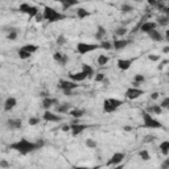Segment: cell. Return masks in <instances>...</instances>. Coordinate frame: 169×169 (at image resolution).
Segmentation results:
<instances>
[{"label":"cell","mask_w":169,"mask_h":169,"mask_svg":"<svg viewBox=\"0 0 169 169\" xmlns=\"http://www.w3.org/2000/svg\"><path fill=\"white\" fill-rule=\"evenodd\" d=\"M42 145H44L42 140L37 141V143H32V141H29L26 139H21L19 141H16V143H12L10 145V148L17 151V152L21 153V155H28L30 152H34V151L42 148Z\"/></svg>","instance_id":"obj_1"},{"label":"cell","mask_w":169,"mask_h":169,"mask_svg":"<svg viewBox=\"0 0 169 169\" xmlns=\"http://www.w3.org/2000/svg\"><path fill=\"white\" fill-rule=\"evenodd\" d=\"M42 16H44V20L49 21V23H57V21H61V20H65L66 19L65 13H61V12L53 10V8L48 7V6L44 7Z\"/></svg>","instance_id":"obj_2"},{"label":"cell","mask_w":169,"mask_h":169,"mask_svg":"<svg viewBox=\"0 0 169 169\" xmlns=\"http://www.w3.org/2000/svg\"><path fill=\"white\" fill-rule=\"evenodd\" d=\"M99 44H88V42H78L77 44V52L79 54H87L99 49Z\"/></svg>","instance_id":"obj_3"},{"label":"cell","mask_w":169,"mask_h":169,"mask_svg":"<svg viewBox=\"0 0 169 169\" xmlns=\"http://www.w3.org/2000/svg\"><path fill=\"white\" fill-rule=\"evenodd\" d=\"M143 120H144V127L147 128H163V123H160L157 119L151 116L149 112H147V111L143 114Z\"/></svg>","instance_id":"obj_4"},{"label":"cell","mask_w":169,"mask_h":169,"mask_svg":"<svg viewBox=\"0 0 169 169\" xmlns=\"http://www.w3.org/2000/svg\"><path fill=\"white\" fill-rule=\"evenodd\" d=\"M144 94V91L141 90V88H139V87H128L127 88V91H126V98L127 99H130V100H135V99H137V98H140L141 95Z\"/></svg>","instance_id":"obj_5"},{"label":"cell","mask_w":169,"mask_h":169,"mask_svg":"<svg viewBox=\"0 0 169 169\" xmlns=\"http://www.w3.org/2000/svg\"><path fill=\"white\" fill-rule=\"evenodd\" d=\"M126 159V155H124L123 152H116V153H114L112 156H111V159L108 160V163H107V167H116L119 165L123 160Z\"/></svg>","instance_id":"obj_6"},{"label":"cell","mask_w":169,"mask_h":169,"mask_svg":"<svg viewBox=\"0 0 169 169\" xmlns=\"http://www.w3.org/2000/svg\"><path fill=\"white\" fill-rule=\"evenodd\" d=\"M58 87L61 90H74V88L78 87V84L77 82L72 81V79H60Z\"/></svg>","instance_id":"obj_7"},{"label":"cell","mask_w":169,"mask_h":169,"mask_svg":"<svg viewBox=\"0 0 169 169\" xmlns=\"http://www.w3.org/2000/svg\"><path fill=\"white\" fill-rule=\"evenodd\" d=\"M139 29L141 33H149L151 30L157 29V24L155 23V21H144V23L140 25Z\"/></svg>","instance_id":"obj_8"},{"label":"cell","mask_w":169,"mask_h":169,"mask_svg":"<svg viewBox=\"0 0 169 169\" xmlns=\"http://www.w3.org/2000/svg\"><path fill=\"white\" fill-rule=\"evenodd\" d=\"M23 127V120L21 119H8L7 120V128L8 130H20Z\"/></svg>","instance_id":"obj_9"},{"label":"cell","mask_w":169,"mask_h":169,"mask_svg":"<svg viewBox=\"0 0 169 169\" xmlns=\"http://www.w3.org/2000/svg\"><path fill=\"white\" fill-rule=\"evenodd\" d=\"M42 119H44V120H46V122H54V123H57V122H61L62 118L58 116L57 114L52 112V111L46 110L45 112H44V115H42Z\"/></svg>","instance_id":"obj_10"},{"label":"cell","mask_w":169,"mask_h":169,"mask_svg":"<svg viewBox=\"0 0 169 169\" xmlns=\"http://www.w3.org/2000/svg\"><path fill=\"white\" fill-rule=\"evenodd\" d=\"M87 126L86 124H78V123H73L72 126H70V131H72V135L73 136H78L81 135V133L86 130Z\"/></svg>","instance_id":"obj_11"},{"label":"cell","mask_w":169,"mask_h":169,"mask_svg":"<svg viewBox=\"0 0 169 169\" xmlns=\"http://www.w3.org/2000/svg\"><path fill=\"white\" fill-rule=\"evenodd\" d=\"M16 104H17V100H16V98L15 96H8L6 102H4V111H11L16 107Z\"/></svg>","instance_id":"obj_12"},{"label":"cell","mask_w":169,"mask_h":169,"mask_svg":"<svg viewBox=\"0 0 169 169\" xmlns=\"http://www.w3.org/2000/svg\"><path fill=\"white\" fill-rule=\"evenodd\" d=\"M57 2H60L62 4V11H68L72 7L79 4V0H57Z\"/></svg>","instance_id":"obj_13"},{"label":"cell","mask_w":169,"mask_h":169,"mask_svg":"<svg viewBox=\"0 0 169 169\" xmlns=\"http://www.w3.org/2000/svg\"><path fill=\"white\" fill-rule=\"evenodd\" d=\"M131 41H128V40H116V41L112 42V49H115V50H122V49H124L126 46L130 45Z\"/></svg>","instance_id":"obj_14"},{"label":"cell","mask_w":169,"mask_h":169,"mask_svg":"<svg viewBox=\"0 0 169 169\" xmlns=\"http://www.w3.org/2000/svg\"><path fill=\"white\" fill-rule=\"evenodd\" d=\"M149 36L151 40H153V41H156V42H161L163 40H164V36H163V33L161 32H159L157 29H153V30H151L149 33H147Z\"/></svg>","instance_id":"obj_15"},{"label":"cell","mask_w":169,"mask_h":169,"mask_svg":"<svg viewBox=\"0 0 169 169\" xmlns=\"http://www.w3.org/2000/svg\"><path fill=\"white\" fill-rule=\"evenodd\" d=\"M69 78L74 82H82L84 79H87V75L83 72H78V73H74V74H69Z\"/></svg>","instance_id":"obj_16"},{"label":"cell","mask_w":169,"mask_h":169,"mask_svg":"<svg viewBox=\"0 0 169 169\" xmlns=\"http://www.w3.org/2000/svg\"><path fill=\"white\" fill-rule=\"evenodd\" d=\"M131 65H132V60H118V68L123 70V72L130 69Z\"/></svg>","instance_id":"obj_17"},{"label":"cell","mask_w":169,"mask_h":169,"mask_svg":"<svg viewBox=\"0 0 169 169\" xmlns=\"http://www.w3.org/2000/svg\"><path fill=\"white\" fill-rule=\"evenodd\" d=\"M56 103H57V99H56V98L44 96V99H42V107L45 108V110H49L53 104H56Z\"/></svg>","instance_id":"obj_18"},{"label":"cell","mask_w":169,"mask_h":169,"mask_svg":"<svg viewBox=\"0 0 169 169\" xmlns=\"http://www.w3.org/2000/svg\"><path fill=\"white\" fill-rule=\"evenodd\" d=\"M103 111H104L106 114H111V112H115L116 108H115L114 106L110 103L108 99H104V102H103Z\"/></svg>","instance_id":"obj_19"},{"label":"cell","mask_w":169,"mask_h":169,"mask_svg":"<svg viewBox=\"0 0 169 169\" xmlns=\"http://www.w3.org/2000/svg\"><path fill=\"white\" fill-rule=\"evenodd\" d=\"M106 36V28L104 26L99 25L98 26V30L95 33V40H98V41H103V37Z\"/></svg>","instance_id":"obj_20"},{"label":"cell","mask_w":169,"mask_h":169,"mask_svg":"<svg viewBox=\"0 0 169 169\" xmlns=\"http://www.w3.org/2000/svg\"><path fill=\"white\" fill-rule=\"evenodd\" d=\"M91 16V12L84 10V8H78L77 10V17L78 19H86V17Z\"/></svg>","instance_id":"obj_21"},{"label":"cell","mask_w":169,"mask_h":169,"mask_svg":"<svg viewBox=\"0 0 169 169\" xmlns=\"http://www.w3.org/2000/svg\"><path fill=\"white\" fill-rule=\"evenodd\" d=\"M82 72L87 75V78H91L92 75H94V69H92L90 65L83 64V65H82Z\"/></svg>","instance_id":"obj_22"},{"label":"cell","mask_w":169,"mask_h":169,"mask_svg":"<svg viewBox=\"0 0 169 169\" xmlns=\"http://www.w3.org/2000/svg\"><path fill=\"white\" fill-rule=\"evenodd\" d=\"M159 148H160V151H161V153L164 155V156H168L169 155V141L168 140L163 141V143L159 145Z\"/></svg>","instance_id":"obj_23"},{"label":"cell","mask_w":169,"mask_h":169,"mask_svg":"<svg viewBox=\"0 0 169 169\" xmlns=\"http://www.w3.org/2000/svg\"><path fill=\"white\" fill-rule=\"evenodd\" d=\"M156 24L159 26H167L169 24V17L165 15V16H159L157 20H156Z\"/></svg>","instance_id":"obj_24"},{"label":"cell","mask_w":169,"mask_h":169,"mask_svg":"<svg viewBox=\"0 0 169 169\" xmlns=\"http://www.w3.org/2000/svg\"><path fill=\"white\" fill-rule=\"evenodd\" d=\"M21 49H24V50L30 53V54H33V53H36L38 50V46L37 45H33V44H26V45L21 46Z\"/></svg>","instance_id":"obj_25"},{"label":"cell","mask_w":169,"mask_h":169,"mask_svg":"<svg viewBox=\"0 0 169 169\" xmlns=\"http://www.w3.org/2000/svg\"><path fill=\"white\" fill-rule=\"evenodd\" d=\"M84 114H86V111H84V110H79V108H74V110L70 111V115H72L73 118H75V119L82 118Z\"/></svg>","instance_id":"obj_26"},{"label":"cell","mask_w":169,"mask_h":169,"mask_svg":"<svg viewBox=\"0 0 169 169\" xmlns=\"http://www.w3.org/2000/svg\"><path fill=\"white\" fill-rule=\"evenodd\" d=\"M70 107H72V104L70 103H64V104L57 106V111H58L60 114H66V112H69Z\"/></svg>","instance_id":"obj_27"},{"label":"cell","mask_w":169,"mask_h":169,"mask_svg":"<svg viewBox=\"0 0 169 169\" xmlns=\"http://www.w3.org/2000/svg\"><path fill=\"white\" fill-rule=\"evenodd\" d=\"M38 12H40V11H38V7H36V6H29V8H28V11H26L25 15H28L29 17H34Z\"/></svg>","instance_id":"obj_28"},{"label":"cell","mask_w":169,"mask_h":169,"mask_svg":"<svg viewBox=\"0 0 169 169\" xmlns=\"http://www.w3.org/2000/svg\"><path fill=\"white\" fill-rule=\"evenodd\" d=\"M132 11H133V7L131 6V4H128V3L122 4V7H120V12L123 13V15H126V13H131Z\"/></svg>","instance_id":"obj_29"},{"label":"cell","mask_w":169,"mask_h":169,"mask_svg":"<svg viewBox=\"0 0 169 169\" xmlns=\"http://www.w3.org/2000/svg\"><path fill=\"white\" fill-rule=\"evenodd\" d=\"M108 61H110V58L106 54H100L99 57H98V60H96V62H98V65H99V66H104L106 64H108Z\"/></svg>","instance_id":"obj_30"},{"label":"cell","mask_w":169,"mask_h":169,"mask_svg":"<svg viewBox=\"0 0 169 169\" xmlns=\"http://www.w3.org/2000/svg\"><path fill=\"white\" fill-rule=\"evenodd\" d=\"M147 112H153L155 115H160L163 112V108L160 106H152V107L147 108Z\"/></svg>","instance_id":"obj_31"},{"label":"cell","mask_w":169,"mask_h":169,"mask_svg":"<svg viewBox=\"0 0 169 169\" xmlns=\"http://www.w3.org/2000/svg\"><path fill=\"white\" fill-rule=\"evenodd\" d=\"M17 53H19V57L21 60H28V58H30V56H32L30 53H28L26 50H24V49H21V48L19 49V52Z\"/></svg>","instance_id":"obj_32"},{"label":"cell","mask_w":169,"mask_h":169,"mask_svg":"<svg viewBox=\"0 0 169 169\" xmlns=\"http://www.w3.org/2000/svg\"><path fill=\"white\" fill-rule=\"evenodd\" d=\"M127 32H128V29L126 28V26H119V28H116V30H115V36L122 37V36H124V34H127Z\"/></svg>","instance_id":"obj_33"},{"label":"cell","mask_w":169,"mask_h":169,"mask_svg":"<svg viewBox=\"0 0 169 169\" xmlns=\"http://www.w3.org/2000/svg\"><path fill=\"white\" fill-rule=\"evenodd\" d=\"M139 156H140V159L143 160V161H148V160L151 159V155H149V152H148L147 149L140 151V152H139Z\"/></svg>","instance_id":"obj_34"},{"label":"cell","mask_w":169,"mask_h":169,"mask_svg":"<svg viewBox=\"0 0 169 169\" xmlns=\"http://www.w3.org/2000/svg\"><path fill=\"white\" fill-rule=\"evenodd\" d=\"M108 100L115 108H119L120 106H123V100H120V99H114V98H111V99H108Z\"/></svg>","instance_id":"obj_35"},{"label":"cell","mask_w":169,"mask_h":169,"mask_svg":"<svg viewBox=\"0 0 169 169\" xmlns=\"http://www.w3.org/2000/svg\"><path fill=\"white\" fill-rule=\"evenodd\" d=\"M99 46L102 49H104V50H110V49H112V42H110V41H102L99 44Z\"/></svg>","instance_id":"obj_36"},{"label":"cell","mask_w":169,"mask_h":169,"mask_svg":"<svg viewBox=\"0 0 169 169\" xmlns=\"http://www.w3.org/2000/svg\"><path fill=\"white\" fill-rule=\"evenodd\" d=\"M155 140H156V136H155V135H145L144 139H143V143L149 144V143H153Z\"/></svg>","instance_id":"obj_37"},{"label":"cell","mask_w":169,"mask_h":169,"mask_svg":"<svg viewBox=\"0 0 169 169\" xmlns=\"http://www.w3.org/2000/svg\"><path fill=\"white\" fill-rule=\"evenodd\" d=\"M96 145H98V143L94 139H91V137H88V139L86 140V147H87V148H96Z\"/></svg>","instance_id":"obj_38"},{"label":"cell","mask_w":169,"mask_h":169,"mask_svg":"<svg viewBox=\"0 0 169 169\" xmlns=\"http://www.w3.org/2000/svg\"><path fill=\"white\" fill-rule=\"evenodd\" d=\"M66 42H68V40H66V37L64 36V34H60V36L57 37V45L62 46V45H65Z\"/></svg>","instance_id":"obj_39"},{"label":"cell","mask_w":169,"mask_h":169,"mask_svg":"<svg viewBox=\"0 0 169 169\" xmlns=\"http://www.w3.org/2000/svg\"><path fill=\"white\" fill-rule=\"evenodd\" d=\"M30 4L28 3H23V4H20V7H19V11L21 13H26V11H28V8H29Z\"/></svg>","instance_id":"obj_40"},{"label":"cell","mask_w":169,"mask_h":169,"mask_svg":"<svg viewBox=\"0 0 169 169\" xmlns=\"http://www.w3.org/2000/svg\"><path fill=\"white\" fill-rule=\"evenodd\" d=\"M68 62H69V56L62 53V58H61V61L58 62V64L62 65V66H65V65H68Z\"/></svg>","instance_id":"obj_41"},{"label":"cell","mask_w":169,"mask_h":169,"mask_svg":"<svg viewBox=\"0 0 169 169\" xmlns=\"http://www.w3.org/2000/svg\"><path fill=\"white\" fill-rule=\"evenodd\" d=\"M28 123H29V126H37V124L40 123V119L38 118H36V116H32V118H29V120H28Z\"/></svg>","instance_id":"obj_42"},{"label":"cell","mask_w":169,"mask_h":169,"mask_svg":"<svg viewBox=\"0 0 169 169\" xmlns=\"http://www.w3.org/2000/svg\"><path fill=\"white\" fill-rule=\"evenodd\" d=\"M160 107L161 108H168L169 107V98L168 96H165L164 99L161 100V103H160Z\"/></svg>","instance_id":"obj_43"},{"label":"cell","mask_w":169,"mask_h":169,"mask_svg":"<svg viewBox=\"0 0 169 169\" xmlns=\"http://www.w3.org/2000/svg\"><path fill=\"white\" fill-rule=\"evenodd\" d=\"M145 81V77L143 74H136L135 75V82H137V83H141V82H144Z\"/></svg>","instance_id":"obj_44"},{"label":"cell","mask_w":169,"mask_h":169,"mask_svg":"<svg viewBox=\"0 0 169 169\" xmlns=\"http://www.w3.org/2000/svg\"><path fill=\"white\" fill-rule=\"evenodd\" d=\"M104 77H106V75L103 73H96L95 74V82H102L104 79Z\"/></svg>","instance_id":"obj_45"},{"label":"cell","mask_w":169,"mask_h":169,"mask_svg":"<svg viewBox=\"0 0 169 169\" xmlns=\"http://www.w3.org/2000/svg\"><path fill=\"white\" fill-rule=\"evenodd\" d=\"M61 58H62V53H61V52H56L54 54H53V60H54V61L60 62V61H61Z\"/></svg>","instance_id":"obj_46"},{"label":"cell","mask_w":169,"mask_h":169,"mask_svg":"<svg viewBox=\"0 0 169 169\" xmlns=\"http://www.w3.org/2000/svg\"><path fill=\"white\" fill-rule=\"evenodd\" d=\"M148 60L149 61H153V62H159L160 61V56H157V54H149L148 56Z\"/></svg>","instance_id":"obj_47"},{"label":"cell","mask_w":169,"mask_h":169,"mask_svg":"<svg viewBox=\"0 0 169 169\" xmlns=\"http://www.w3.org/2000/svg\"><path fill=\"white\" fill-rule=\"evenodd\" d=\"M0 167L2 168H10L11 164L7 161V160H0Z\"/></svg>","instance_id":"obj_48"},{"label":"cell","mask_w":169,"mask_h":169,"mask_svg":"<svg viewBox=\"0 0 169 169\" xmlns=\"http://www.w3.org/2000/svg\"><path fill=\"white\" fill-rule=\"evenodd\" d=\"M34 19H36V21H37V23H41V21L44 20V16H42V13H37V15L36 16H34Z\"/></svg>","instance_id":"obj_49"},{"label":"cell","mask_w":169,"mask_h":169,"mask_svg":"<svg viewBox=\"0 0 169 169\" xmlns=\"http://www.w3.org/2000/svg\"><path fill=\"white\" fill-rule=\"evenodd\" d=\"M169 168V159H165V161L161 164V169H168Z\"/></svg>","instance_id":"obj_50"},{"label":"cell","mask_w":169,"mask_h":169,"mask_svg":"<svg viewBox=\"0 0 169 169\" xmlns=\"http://www.w3.org/2000/svg\"><path fill=\"white\" fill-rule=\"evenodd\" d=\"M61 130L64 132H69L70 131V126H69V124H64V126L61 127Z\"/></svg>","instance_id":"obj_51"},{"label":"cell","mask_w":169,"mask_h":169,"mask_svg":"<svg viewBox=\"0 0 169 169\" xmlns=\"http://www.w3.org/2000/svg\"><path fill=\"white\" fill-rule=\"evenodd\" d=\"M159 95H160L159 92H157V91H155V92H152V94H151V98H152L153 100H156V99H159Z\"/></svg>","instance_id":"obj_52"},{"label":"cell","mask_w":169,"mask_h":169,"mask_svg":"<svg viewBox=\"0 0 169 169\" xmlns=\"http://www.w3.org/2000/svg\"><path fill=\"white\" fill-rule=\"evenodd\" d=\"M62 91H64V94H65V95H68V96L73 95V90H62Z\"/></svg>","instance_id":"obj_53"},{"label":"cell","mask_w":169,"mask_h":169,"mask_svg":"<svg viewBox=\"0 0 169 169\" xmlns=\"http://www.w3.org/2000/svg\"><path fill=\"white\" fill-rule=\"evenodd\" d=\"M102 83H103L104 86H108V84H110V79L104 77V79H103V81H102Z\"/></svg>","instance_id":"obj_54"},{"label":"cell","mask_w":169,"mask_h":169,"mask_svg":"<svg viewBox=\"0 0 169 169\" xmlns=\"http://www.w3.org/2000/svg\"><path fill=\"white\" fill-rule=\"evenodd\" d=\"M123 131L130 132V131H132V127H131V126H124V127H123Z\"/></svg>","instance_id":"obj_55"},{"label":"cell","mask_w":169,"mask_h":169,"mask_svg":"<svg viewBox=\"0 0 169 169\" xmlns=\"http://www.w3.org/2000/svg\"><path fill=\"white\" fill-rule=\"evenodd\" d=\"M156 3H157V0H148V4H151L152 7H156Z\"/></svg>","instance_id":"obj_56"},{"label":"cell","mask_w":169,"mask_h":169,"mask_svg":"<svg viewBox=\"0 0 169 169\" xmlns=\"http://www.w3.org/2000/svg\"><path fill=\"white\" fill-rule=\"evenodd\" d=\"M168 52H169V46H165V48L163 49V53H165V54H167Z\"/></svg>","instance_id":"obj_57"},{"label":"cell","mask_w":169,"mask_h":169,"mask_svg":"<svg viewBox=\"0 0 169 169\" xmlns=\"http://www.w3.org/2000/svg\"><path fill=\"white\" fill-rule=\"evenodd\" d=\"M131 2H137V3H140V2H143V0H131Z\"/></svg>","instance_id":"obj_58"}]
</instances>
